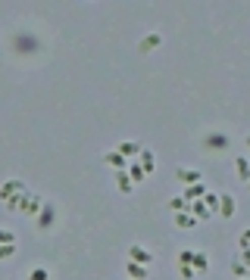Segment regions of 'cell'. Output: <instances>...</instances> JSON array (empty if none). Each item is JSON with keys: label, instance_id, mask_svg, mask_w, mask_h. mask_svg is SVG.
I'll return each instance as SVG.
<instances>
[{"label": "cell", "instance_id": "obj_12", "mask_svg": "<svg viewBox=\"0 0 250 280\" xmlns=\"http://www.w3.org/2000/svg\"><path fill=\"white\" fill-rule=\"evenodd\" d=\"M125 271H129V277H132V280H147V277H150V268L135 265V261H125Z\"/></svg>", "mask_w": 250, "mask_h": 280}, {"label": "cell", "instance_id": "obj_6", "mask_svg": "<svg viewBox=\"0 0 250 280\" xmlns=\"http://www.w3.org/2000/svg\"><path fill=\"white\" fill-rule=\"evenodd\" d=\"M175 181H182V184H200L203 181V175L200 172H194V168H175Z\"/></svg>", "mask_w": 250, "mask_h": 280}, {"label": "cell", "instance_id": "obj_13", "mask_svg": "<svg viewBox=\"0 0 250 280\" xmlns=\"http://www.w3.org/2000/svg\"><path fill=\"white\" fill-rule=\"evenodd\" d=\"M175 224H178V231H191L194 224H197V218L191 212H175Z\"/></svg>", "mask_w": 250, "mask_h": 280}, {"label": "cell", "instance_id": "obj_24", "mask_svg": "<svg viewBox=\"0 0 250 280\" xmlns=\"http://www.w3.org/2000/svg\"><path fill=\"white\" fill-rule=\"evenodd\" d=\"M194 261V249H182L178 252V265H191Z\"/></svg>", "mask_w": 250, "mask_h": 280}, {"label": "cell", "instance_id": "obj_27", "mask_svg": "<svg viewBox=\"0 0 250 280\" xmlns=\"http://www.w3.org/2000/svg\"><path fill=\"white\" fill-rule=\"evenodd\" d=\"M238 261H241V265H244V268H250V246H244V249H241V255H238Z\"/></svg>", "mask_w": 250, "mask_h": 280}, {"label": "cell", "instance_id": "obj_28", "mask_svg": "<svg viewBox=\"0 0 250 280\" xmlns=\"http://www.w3.org/2000/svg\"><path fill=\"white\" fill-rule=\"evenodd\" d=\"M231 271H235V277H247V268L241 265V261L235 258V265H231Z\"/></svg>", "mask_w": 250, "mask_h": 280}, {"label": "cell", "instance_id": "obj_21", "mask_svg": "<svg viewBox=\"0 0 250 280\" xmlns=\"http://www.w3.org/2000/svg\"><path fill=\"white\" fill-rule=\"evenodd\" d=\"M125 172H129V178H132L135 184H141V181L147 178V172H144V168H141V165H129V168H125Z\"/></svg>", "mask_w": 250, "mask_h": 280}, {"label": "cell", "instance_id": "obj_10", "mask_svg": "<svg viewBox=\"0 0 250 280\" xmlns=\"http://www.w3.org/2000/svg\"><path fill=\"white\" fill-rule=\"evenodd\" d=\"M116 190H119V193H125V196L135 190V181L129 178V172H116Z\"/></svg>", "mask_w": 250, "mask_h": 280}, {"label": "cell", "instance_id": "obj_23", "mask_svg": "<svg viewBox=\"0 0 250 280\" xmlns=\"http://www.w3.org/2000/svg\"><path fill=\"white\" fill-rule=\"evenodd\" d=\"M28 280H50V271H47V268H34V271L28 274Z\"/></svg>", "mask_w": 250, "mask_h": 280}, {"label": "cell", "instance_id": "obj_30", "mask_svg": "<svg viewBox=\"0 0 250 280\" xmlns=\"http://www.w3.org/2000/svg\"><path fill=\"white\" fill-rule=\"evenodd\" d=\"M247 146H250V134H247Z\"/></svg>", "mask_w": 250, "mask_h": 280}, {"label": "cell", "instance_id": "obj_3", "mask_svg": "<svg viewBox=\"0 0 250 280\" xmlns=\"http://www.w3.org/2000/svg\"><path fill=\"white\" fill-rule=\"evenodd\" d=\"M129 261H135V265H144V268H150V265H153V255H150L144 246H138V243H132V246H129Z\"/></svg>", "mask_w": 250, "mask_h": 280}, {"label": "cell", "instance_id": "obj_15", "mask_svg": "<svg viewBox=\"0 0 250 280\" xmlns=\"http://www.w3.org/2000/svg\"><path fill=\"white\" fill-rule=\"evenodd\" d=\"M191 268L197 271V274H206V271H210V258H206V252H194V261H191Z\"/></svg>", "mask_w": 250, "mask_h": 280}, {"label": "cell", "instance_id": "obj_11", "mask_svg": "<svg viewBox=\"0 0 250 280\" xmlns=\"http://www.w3.org/2000/svg\"><path fill=\"white\" fill-rule=\"evenodd\" d=\"M103 162H106V165H113L116 172H125V168H129V159H125V156H119L116 149H110V153L103 156Z\"/></svg>", "mask_w": 250, "mask_h": 280}, {"label": "cell", "instance_id": "obj_20", "mask_svg": "<svg viewBox=\"0 0 250 280\" xmlns=\"http://www.w3.org/2000/svg\"><path fill=\"white\" fill-rule=\"evenodd\" d=\"M203 205H206V209L213 212V215H216L219 212V193H203V199H200Z\"/></svg>", "mask_w": 250, "mask_h": 280}, {"label": "cell", "instance_id": "obj_5", "mask_svg": "<svg viewBox=\"0 0 250 280\" xmlns=\"http://www.w3.org/2000/svg\"><path fill=\"white\" fill-rule=\"evenodd\" d=\"M159 44H163V34H159V31H150V34H144V37H141L138 50H141V53H153Z\"/></svg>", "mask_w": 250, "mask_h": 280}, {"label": "cell", "instance_id": "obj_9", "mask_svg": "<svg viewBox=\"0 0 250 280\" xmlns=\"http://www.w3.org/2000/svg\"><path fill=\"white\" fill-rule=\"evenodd\" d=\"M138 159H141L138 165L144 168L147 175H153V172H156V159H153V153H150V149H144V146H141V153H138Z\"/></svg>", "mask_w": 250, "mask_h": 280}, {"label": "cell", "instance_id": "obj_17", "mask_svg": "<svg viewBox=\"0 0 250 280\" xmlns=\"http://www.w3.org/2000/svg\"><path fill=\"white\" fill-rule=\"evenodd\" d=\"M235 168H238V178L247 184V181H250V159H247V156H238V159H235Z\"/></svg>", "mask_w": 250, "mask_h": 280}, {"label": "cell", "instance_id": "obj_25", "mask_svg": "<svg viewBox=\"0 0 250 280\" xmlns=\"http://www.w3.org/2000/svg\"><path fill=\"white\" fill-rule=\"evenodd\" d=\"M16 255V243H7V246H0V261L4 258H13Z\"/></svg>", "mask_w": 250, "mask_h": 280}, {"label": "cell", "instance_id": "obj_8", "mask_svg": "<svg viewBox=\"0 0 250 280\" xmlns=\"http://www.w3.org/2000/svg\"><path fill=\"white\" fill-rule=\"evenodd\" d=\"M41 209H44V199H41L38 193H31V196L22 202V209H19V212H25V215H38Z\"/></svg>", "mask_w": 250, "mask_h": 280}, {"label": "cell", "instance_id": "obj_16", "mask_svg": "<svg viewBox=\"0 0 250 280\" xmlns=\"http://www.w3.org/2000/svg\"><path fill=\"white\" fill-rule=\"evenodd\" d=\"M191 215L197 218V221H210V218H213V212L206 209V205H203L200 199H197V202H191Z\"/></svg>", "mask_w": 250, "mask_h": 280}, {"label": "cell", "instance_id": "obj_2", "mask_svg": "<svg viewBox=\"0 0 250 280\" xmlns=\"http://www.w3.org/2000/svg\"><path fill=\"white\" fill-rule=\"evenodd\" d=\"M53 224H57V209H53L50 202H44V209L34 215V228H38V231H50Z\"/></svg>", "mask_w": 250, "mask_h": 280}, {"label": "cell", "instance_id": "obj_22", "mask_svg": "<svg viewBox=\"0 0 250 280\" xmlns=\"http://www.w3.org/2000/svg\"><path fill=\"white\" fill-rule=\"evenodd\" d=\"M178 277H182V280H194V277H197V271H194L191 265H178Z\"/></svg>", "mask_w": 250, "mask_h": 280}, {"label": "cell", "instance_id": "obj_26", "mask_svg": "<svg viewBox=\"0 0 250 280\" xmlns=\"http://www.w3.org/2000/svg\"><path fill=\"white\" fill-rule=\"evenodd\" d=\"M7 243H16V234H13V231H4V228H0V246H7Z\"/></svg>", "mask_w": 250, "mask_h": 280}, {"label": "cell", "instance_id": "obj_14", "mask_svg": "<svg viewBox=\"0 0 250 280\" xmlns=\"http://www.w3.org/2000/svg\"><path fill=\"white\" fill-rule=\"evenodd\" d=\"M203 193H206L203 181H200V184H191L188 190H185V199H188V202H197V199H203Z\"/></svg>", "mask_w": 250, "mask_h": 280}, {"label": "cell", "instance_id": "obj_7", "mask_svg": "<svg viewBox=\"0 0 250 280\" xmlns=\"http://www.w3.org/2000/svg\"><path fill=\"white\" fill-rule=\"evenodd\" d=\"M235 209H238V205H235V196H231V193H222V196H219V212H216V215L231 218V215H235Z\"/></svg>", "mask_w": 250, "mask_h": 280}, {"label": "cell", "instance_id": "obj_18", "mask_svg": "<svg viewBox=\"0 0 250 280\" xmlns=\"http://www.w3.org/2000/svg\"><path fill=\"white\" fill-rule=\"evenodd\" d=\"M116 153L129 159V156H138V153H141V146H138V143H132V140H122V143L116 146Z\"/></svg>", "mask_w": 250, "mask_h": 280}, {"label": "cell", "instance_id": "obj_29", "mask_svg": "<svg viewBox=\"0 0 250 280\" xmlns=\"http://www.w3.org/2000/svg\"><path fill=\"white\" fill-rule=\"evenodd\" d=\"M244 246H250V228H244V234H241V249Z\"/></svg>", "mask_w": 250, "mask_h": 280}, {"label": "cell", "instance_id": "obj_1", "mask_svg": "<svg viewBox=\"0 0 250 280\" xmlns=\"http://www.w3.org/2000/svg\"><path fill=\"white\" fill-rule=\"evenodd\" d=\"M200 146L206 149V153H225V149L231 146V137L222 134V131H210V134L200 140Z\"/></svg>", "mask_w": 250, "mask_h": 280}, {"label": "cell", "instance_id": "obj_4", "mask_svg": "<svg viewBox=\"0 0 250 280\" xmlns=\"http://www.w3.org/2000/svg\"><path fill=\"white\" fill-rule=\"evenodd\" d=\"M28 190H25V184H19V181H7L4 187H0V199H13V196H25Z\"/></svg>", "mask_w": 250, "mask_h": 280}, {"label": "cell", "instance_id": "obj_19", "mask_svg": "<svg viewBox=\"0 0 250 280\" xmlns=\"http://www.w3.org/2000/svg\"><path fill=\"white\" fill-rule=\"evenodd\" d=\"M169 209H172V212H191V202H188L185 196H172V199H169Z\"/></svg>", "mask_w": 250, "mask_h": 280}]
</instances>
